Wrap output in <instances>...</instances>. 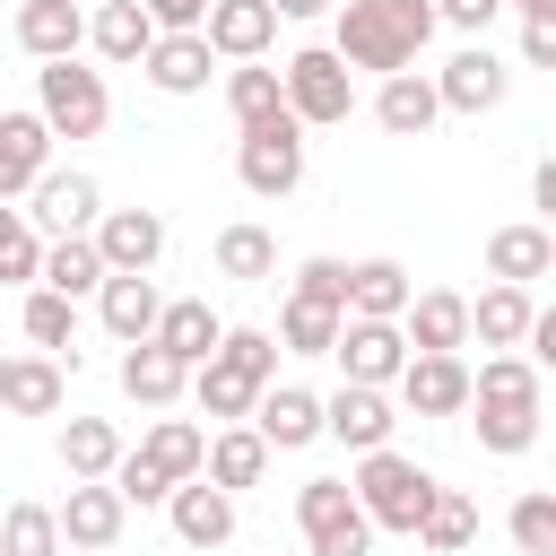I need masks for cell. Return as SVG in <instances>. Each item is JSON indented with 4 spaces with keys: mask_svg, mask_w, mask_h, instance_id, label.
<instances>
[{
    "mask_svg": "<svg viewBox=\"0 0 556 556\" xmlns=\"http://www.w3.org/2000/svg\"><path fill=\"white\" fill-rule=\"evenodd\" d=\"M208 9H217V0H148V17H156L165 35H200V26H208Z\"/></svg>",
    "mask_w": 556,
    "mask_h": 556,
    "instance_id": "cell-48",
    "label": "cell"
},
{
    "mask_svg": "<svg viewBox=\"0 0 556 556\" xmlns=\"http://www.w3.org/2000/svg\"><path fill=\"white\" fill-rule=\"evenodd\" d=\"M104 278H113V269H104L96 235H61V243H43V287H52V295L78 304V295H104Z\"/></svg>",
    "mask_w": 556,
    "mask_h": 556,
    "instance_id": "cell-28",
    "label": "cell"
},
{
    "mask_svg": "<svg viewBox=\"0 0 556 556\" xmlns=\"http://www.w3.org/2000/svg\"><path fill=\"white\" fill-rule=\"evenodd\" d=\"M530 321H539L530 287H495V278H486V295H469V339H486V356L530 348Z\"/></svg>",
    "mask_w": 556,
    "mask_h": 556,
    "instance_id": "cell-22",
    "label": "cell"
},
{
    "mask_svg": "<svg viewBox=\"0 0 556 556\" xmlns=\"http://www.w3.org/2000/svg\"><path fill=\"white\" fill-rule=\"evenodd\" d=\"M469 434H478V452L521 460V452L539 443V408H469Z\"/></svg>",
    "mask_w": 556,
    "mask_h": 556,
    "instance_id": "cell-42",
    "label": "cell"
},
{
    "mask_svg": "<svg viewBox=\"0 0 556 556\" xmlns=\"http://www.w3.org/2000/svg\"><path fill=\"white\" fill-rule=\"evenodd\" d=\"M504 0H434V17L443 26H460V35H486V17H495Z\"/></svg>",
    "mask_w": 556,
    "mask_h": 556,
    "instance_id": "cell-50",
    "label": "cell"
},
{
    "mask_svg": "<svg viewBox=\"0 0 556 556\" xmlns=\"http://www.w3.org/2000/svg\"><path fill=\"white\" fill-rule=\"evenodd\" d=\"M156 17H148V0H104L96 17H87V43H96V61L104 70H139L148 52H156Z\"/></svg>",
    "mask_w": 556,
    "mask_h": 556,
    "instance_id": "cell-17",
    "label": "cell"
},
{
    "mask_svg": "<svg viewBox=\"0 0 556 556\" xmlns=\"http://www.w3.org/2000/svg\"><path fill=\"white\" fill-rule=\"evenodd\" d=\"M156 348H165L174 365H191V374H200V365L226 348V321L208 313V295H174V304H165V321H156Z\"/></svg>",
    "mask_w": 556,
    "mask_h": 556,
    "instance_id": "cell-24",
    "label": "cell"
},
{
    "mask_svg": "<svg viewBox=\"0 0 556 556\" xmlns=\"http://www.w3.org/2000/svg\"><path fill=\"white\" fill-rule=\"evenodd\" d=\"M434 0H339V26H330V52L348 61V70H382V78H400V70H417V52L434 43Z\"/></svg>",
    "mask_w": 556,
    "mask_h": 556,
    "instance_id": "cell-1",
    "label": "cell"
},
{
    "mask_svg": "<svg viewBox=\"0 0 556 556\" xmlns=\"http://www.w3.org/2000/svg\"><path fill=\"white\" fill-rule=\"evenodd\" d=\"M235 174H243L252 200H287V191H304V122L278 113V122L235 130Z\"/></svg>",
    "mask_w": 556,
    "mask_h": 556,
    "instance_id": "cell-5",
    "label": "cell"
},
{
    "mask_svg": "<svg viewBox=\"0 0 556 556\" xmlns=\"http://www.w3.org/2000/svg\"><path fill=\"white\" fill-rule=\"evenodd\" d=\"M0 278H9V287H43V235H35V217L9 208V200H0Z\"/></svg>",
    "mask_w": 556,
    "mask_h": 556,
    "instance_id": "cell-41",
    "label": "cell"
},
{
    "mask_svg": "<svg viewBox=\"0 0 556 556\" xmlns=\"http://www.w3.org/2000/svg\"><path fill=\"white\" fill-rule=\"evenodd\" d=\"M61 504H9L0 513V556H61Z\"/></svg>",
    "mask_w": 556,
    "mask_h": 556,
    "instance_id": "cell-39",
    "label": "cell"
},
{
    "mask_svg": "<svg viewBox=\"0 0 556 556\" xmlns=\"http://www.w3.org/2000/svg\"><path fill=\"white\" fill-rule=\"evenodd\" d=\"M469 391H478V374L460 356H408V374H400L408 417H469Z\"/></svg>",
    "mask_w": 556,
    "mask_h": 556,
    "instance_id": "cell-13",
    "label": "cell"
},
{
    "mask_svg": "<svg viewBox=\"0 0 556 556\" xmlns=\"http://www.w3.org/2000/svg\"><path fill=\"white\" fill-rule=\"evenodd\" d=\"M200 35H208L217 61H269V43H278V9H269V0H217Z\"/></svg>",
    "mask_w": 556,
    "mask_h": 556,
    "instance_id": "cell-19",
    "label": "cell"
},
{
    "mask_svg": "<svg viewBox=\"0 0 556 556\" xmlns=\"http://www.w3.org/2000/svg\"><path fill=\"white\" fill-rule=\"evenodd\" d=\"M17 43H26L35 61H78L87 9H78V0H17Z\"/></svg>",
    "mask_w": 556,
    "mask_h": 556,
    "instance_id": "cell-26",
    "label": "cell"
},
{
    "mask_svg": "<svg viewBox=\"0 0 556 556\" xmlns=\"http://www.w3.org/2000/svg\"><path fill=\"white\" fill-rule=\"evenodd\" d=\"M434 87H443V113H495V104L513 96V70H504L486 43H469V52H452V61L434 70Z\"/></svg>",
    "mask_w": 556,
    "mask_h": 556,
    "instance_id": "cell-15",
    "label": "cell"
},
{
    "mask_svg": "<svg viewBox=\"0 0 556 556\" xmlns=\"http://www.w3.org/2000/svg\"><path fill=\"white\" fill-rule=\"evenodd\" d=\"M278 17H321V9H339V0H269Z\"/></svg>",
    "mask_w": 556,
    "mask_h": 556,
    "instance_id": "cell-53",
    "label": "cell"
},
{
    "mask_svg": "<svg viewBox=\"0 0 556 556\" xmlns=\"http://www.w3.org/2000/svg\"><path fill=\"white\" fill-rule=\"evenodd\" d=\"M52 174V122L43 113H0V200H35Z\"/></svg>",
    "mask_w": 556,
    "mask_h": 556,
    "instance_id": "cell-14",
    "label": "cell"
},
{
    "mask_svg": "<svg viewBox=\"0 0 556 556\" xmlns=\"http://www.w3.org/2000/svg\"><path fill=\"white\" fill-rule=\"evenodd\" d=\"M61 408V356H9V417H52Z\"/></svg>",
    "mask_w": 556,
    "mask_h": 556,
    "instance_id": "cell-40",
    "label": "cell"
},
{
    "mask_svg": "<svg viewBox=\"0 0 556 556\" xmlns=\"http://www.w3.org/2000/svg\"><path fill=\"white\" fill-rule=\"evenodd\" d=\"M339 330H348L339 304H313V295H287L278 304V348L287 356H339Z\"/></svg>",
    "mask_w": 556,
    "mask_h": 556,
    "instance_id": "cell-29",
    "label": "cell"
},
{
    "mask_svg": "<svg viewBox=\"0 0 556 556\" xmlns=\"http://www.w3.org/2000/svg\"><path fill=\"white\" fill-rule=\"evenodd\" d=\"M122 391H130L139 408H174V400L191 391V365H174L156 339H148V348H122Z\"/></svg>",
    "mask_w": 556,
    "mask_h": 556,
    "instance_id": "cell-30",
    "label": "cell"
},
{
    "mask_svg": "<svg viewBox=\"0 0 556 556\" xmlns=\"http://www.w3.org/2000/svg\"><path fill=\"white\" fill-rule=\"evenodd\" d=\"M217 356H226L235 374H252V382L269 391V382H278V356H287V348H278L269 330H252V321H226V348H217Z\"/></svg>",
    "mask_w": 556,
    "mask_h": 556,
    "instance_id": "cell-44",
    "label": "cell"
},
{
    "mask_svg": "<svg viewBox=\"0 0 556 556\" xmlns=\"http://www.w3.org/2000/svg\"><path fill=\"white\" fill-rule=\"evenodd\" d=\"M295 530L313 556H374V513L356 504L348 478H304L295 486Z\"/></svg>",
    "mask_w": 556,
    "mask_h": 556,
    "instance_id": "cell-3",
    "label": "cell"
},
{
    "mask_svg": "<svg viewBox=\"0 0 556 556\" xmlns=\"http://www.w3.org/2000/svg\"><path fill=\"white\" fill-rule=\"evenodd\" d=\"M165 521H174V539H182V547H226V539H235V495H226V486H208V478H191V486H174Z\"/></svg>",
    "mask_w": 556,
    "mask_h": 556,
    "instance_id": "cell-25",
    "label": "cell"
},
{
    "mask_svg": "<svg viewBox=\"0 0 556 556\" xmlns=\"http://www.w3.org/2000/svg\"><path fill=\"white\" fill-rule=\"evenodd\" d=\"M374 122H382L391 139H426V130L443 122V87H434L426 70H400V78L374 87Z\"/></svg>",
    "mask_w": 556,
    "mask_h": 556,
    "instance_id": "cell-20",
    "label": "cell"
},
{
    "mask_svg": "<svg viewBox=\"0 0 556 556\" xmlns=\"http://www.w3.org/2000/svg\"><path fill=\"white\" fill-rule=\"evenodd\" d=\"M547 269H556V226L521 217V226H495V235H486V278H495V287H530V278H547Z\"/></svg>",
    "mask_w": 556,
    "mask_h": 556,
    "instance_id": "cell-18",
    "label": "cell"
},
{
    "mask_svg": "<svg viewBox=\"0 0 556 556\" xmlns=\"http://www.w3.org/2000/svg\"><path fill=\"white\" fill-rule=\"evenodd\" d=\"M208 35H156V52L139 61V78L156 87V96H200L208 87Z\"/></svg>",
    "mask_w": 556,
    "mask_h": 556,
    "instance_id": "cell-27",
    "label": "cell"
},
{
    "mask_svg": "<svg viewBox=\"0 0 556 556\" xmlns=\"http://www.w3.org/2000/svg\"><path fill=\"white\" fill-rule=\"evenodd\" d=\"M287 295H313V304H339V313H348V261H330V252L295 261V287H287Z\"/></svg>",
    "mask_w": 556,
    "mask_h": 556,
    "instance_id": "cell-46",
    "label": "cell"
},
{
    "mask_svg": "<svg viewBox=\"0 0 556 556\" xmlns=\"http://www.w3.org/2000/svg\"><path fill=\"white\" fill-rule=\"evenodd\" d=\"M217 278L269 287V278H278V235H269V226H252V217H243V226H226V235H217Z\"/></svg>",
    "mask_w": 556,
    "mask_h": 556,
    "instance_id": "cell-36",
    "label": "cell"
},
{
    "mask_svg": "<svg viewBox=\"0 0 556 556\" xmlns=\"http://www.w3.org/2000/svg\"><path fill=\"white\" fill-rule=\"evenodd\" d=\"M408 356H417V348H408L400 321H348V330H339V374L365 382V391H400Z\"/></svg>",
    "mask_w": 556,
    "mask_h": 556,
    "instance_id": "cell-9",
    "label": "cell"
},
{
    "mask_svg": "<svg viewBox=\"0 0 556 556\" xmlns=\"http://www.w3.org/2000/svg\"><path fill=\"white\" fill-rule=\"evenodd\" d=\"M504 9H521V17H556V0H504Z\"/></svg>",
    "mask_w": 556,
    "mask_h": 556,
    "instance_id": "cell-54",
    "label": "cell"
},
{
    "mask_svg": "<svg viewBox=\"0 0 556 556\" xmlns=\"http://www.w3.org/2000/svg\"><path fill=\"white\" fill-rule=\"evenodd\" d=\"M252 434H261L269 452H304V443H321V434H330L321 391H304V382H269L261 408H252Z\"/></svg>",
    "mask_w": 556,
    "mask_h": 556,
    "instance_id": "cell-10",
    "label": "cell"
},
{
    "mask_svg": "<svg viewBox=\"0 0 556 556\" xmlns=\"http://www.w3.org/2000/svg\"><path fill=\"white\" fill-rule=\"evenodd\" d=\"M96 252H104L113 278H148V269L165 261V217H156V208H104Z\"/></svg>",
    "mask_w": 556,
    "mask_h": 556,
    "instance_id": "cell-12",
    "label": "cell"
},
{
    "mask_svg": "<svg viewBox=\"0 0 556 556\" xmlns=\"http://www.w3.org/2000/svg\"><path fill=\"white\" fill-rule=\"evenodd\" d=\"M321 417H330V443H348L356 460H365V452H391V426H400L391 391H365V382H339V391L321 400Z\"/></svg>",
    "mask_w": 556,
    "mask_h": 556,
    "instance_id": "cell-11",
    "label": "cell"
},
{
    "mask_svg": "<svg viewBox=\"0 0 556 556\" xmlns=\"http://www.w3.org/2000/svg\"><path fill=\"white\" fill-rule=\"evenodd\" d=\"M139 460H156L174 486H191V478H208V434H200L191 417H156L148 443H139Z\"/></svg>",
    "mask_w": 556,
    "mask_h": 556,
    "instance_id": "cell-33",
    "label": "cell"
},
{
    "mask_svg": "<svg viewBox=\"0 0 556 556\" xmlns=\"http://www.w3.org/2000/svg\"><path fill=\"white\" fill-rule=\"evenodd\" d=\"M469 408H539V365H530L521 348H513V356H486Z\"/></svg>",
    "mask_w": 556,
    "mask_h": 556,
    "instance_id": "cell-38",
    "label": "cell"
},
{
    "mask_svg": "<svg viewBox=\"0 0 556 556\" xmlns=\"http://www.w3.org/2000/svg\"><path fill=\"white\" fill-rule=\"evenodd\" d=\"M521 356H530L539 374H556V304H547V313L530 321V348H521Z\"/></svg>",
    "mask_w": 556,
    "mask_h": 556,
    "instance_id": "cell-51",
    "label": "cell"
},
{
    "mask_svg": "<svg viewBox=\"0 0 556 556\" xmlns=\"http://www.w3.org/2000/svg\"><path fill=\"white\" fill-rule=\"evenodd\" d=\"M408 348L417 356H460L469 348V295H452V287H417V304H408Z\"/></svg>",
    "mask_w": 556,
    "mask_h": 556,
    "instance_id": "cell-21",
    "label": "cell"
},
{
    "mask_svg": "<svg viewBox=\"0 0 556 556\" xmlns=\"http://www.w3.org/2000/svg\"><path fill=\"white\" fill-rule=\"evenodd\" d=\"M113 486H122V504H174V478H165L156 460H139V452H122Z\"/></svg>",
    "mask_w": 556,
    "mask_h": 556,
    "instance_id": "cell-47",
    "label": "cell"
},
{
    "mask_svg": "<svg viewBox=\"0 0 556 556\" xmlns=\"http://www.w3.org/2000/svg\"><path fill=\"white\" fill-rule=\"evenodd\" d=\"M261 478H269V443H261L252 426H217V434H208V486L243 495V486H261Z\"/></svg>",
    "mask_w": 556,
    "mask_h": 556,
    "instance_id": "cell-34",
    "label": "cell"
},
{
    "mask_svg": "<svg viewBox=\"0 0 556 556\" xmlns=\"http://www.w3.org/2000/svg\"><path fill=\"white\" fill-rule=\"evenodd\" d=\"M504 530H513V547H521V556H556V486L521 495V504L504 513Z\"/></svg>",
    "mask_w": 556,
    "mask_h": 556,
    "instance_id": "cell-45",
    "label": "cell"
},
{
    "mask_svg": "<svg viewBox=\"0 0 556 556\" xmlns=\"http://www.w3.org/2000/svg\"><path fill=\"white\" fill-rule=\"evenodd\" d=\"M26 217H35L52 243H61V235H96V226H104V182L78 174V165H52V174L35 182V208H26Z\"/></svg>",
    "mask_w": 556,
    "mask_h": 556,
    "instance_id": "cell-8",
    "label": "cell"
},
{
    "mask_svg": "<svg viewBox=\"0 0 556 556\" xmlns=\"http://www.w3.org/2000/svg\"><path fill=\"white\" fill-rule=\"evenodd\" d=\"M287 113L304 122V130H330V122H348L356 113V78H348V61L330 52V43H304V52H287Z\"/></svg>",
    "mask_w": 556,
    "mask_h": 556,
    "instance_id": "cell-6",
    "label": "cell"
},
{
    "mask_svg": "<svg viewBox=\"0 0 556 556\" xmlns=\"http://www.w3.org/2000/svg\"><path fill=\"white\" fill-rule=\"evenodd\" d=\"M348 486H356V504L374 513V530H391V539H417L426 513H434V495H443V478L417 469L408 452H365Z\"/></svg>",
    "mask_w": 556,
    "mask_h": 556,
    "instance_id": "cell-2",
    "label": "cell"
},
{
    "mask_svg": "<svg viewBox=\"0 0 556 556\" xmlns=\"http://www.w3.org/2000/svg\"><path fill=\"white\" fill-rule=\"evenodd\" d=\"M469 539H478V504H469L460 486H443L434 513H426V530H417V547H434V556H469Z\"/></svg>",
    "mask_w": 556,
    "mask_h": 556,
    "instance_id": "cell-43",
    "label": "cell"
},
{
    "mask_svg": "<svg viewBox=\"0 0 556 556\" xmlns=\"http://www.w3.org/2000/svg\"><path fill=\"white\" fill-rule=\"evenodd\" d=\"M547 278H556V269H547Z\"/></svg>",
    "mask_w": 556,
    "mask_h": 556,
    "instance_id": "cell-56",
    "label": "cell"
},
{
    "mask_svg": "<svg viewBox=\"0 0 556 556\" xmlns=\"http://www.w3.org/2000/svg\"><path fill=\"white\" fill-rule=\"evenodd\" d=\"M530 200H539V217L556 226V156H539V174H530Z\"/></svg>",
    "mask_w": 556,
    "mask_h": 556,
    "instance_id": "cell-52",
    "label": "cell"
},
{
    "mask_svg": "<svg viewBox=\"0 0 556 556\" xmlns=\"http://www.w3.org/2000/svg\"><path fill=\"white\" fill-rule=\"evenodd\" d=\"M122 530H130L122 486H113V478H70V495H61V539H70L78 556H104V547H122Z\"/></svg>",
    "mask_w": 556,
    "mask_h": 556,
    "instance_id": "cell-7",
    "label": "cell"
},
{
    "mask_svg": "<svg viewBox=\"0 0 556 556\" xmlns=\"http://www.w3.org/2000/svg\"><path fill=\"white\" fill-rule=\"evenodd\" d=\"M521 61L530 70H556V17H521Z\"/></svg>",
    "mask_w": 556,
    "mask_h": 556,
    "instance_id": "cell-49",
    "label": "cell"
},
{
    "mask_svg": "<svg viewBox=\"0 0 556 556\" xmlns=\"http://www.w3.org/2000/svg\"><path fill=\"white\" fill-rule=\"evenodd\" d=\"M122 452H130V443H122L113 417H70V426H61V469H70V478H113Z\"/></svg>",
    "mask_w": 556,
    "mask_h": 556,
    "instance_id": "cell-32",
    "label": "cell"
},
{
    "mask_svg": "<svg viewBox=\"0 0 556 556\" xmlns=\"http://www.w3.org/2000/svg\"><path fill=\"white\" fill-rule=\"evenodd\" d=\"M96 321H104L122 348H148V339H156V321H165V295H156V278H104V295H96Z\"/></svg>",
    "mask_w": 556,
    "mask_h": 556,
    "instance_id": "cell-23",
    "label": "cell"
},
{
    "mask_svg": "<svg viewBox=\"0 0 556 556\" xmlns=\"http://www.w3.org/2000/svg\"><path fill=\"white\" fill-rule=\"evenodd\" d=\"M35 113L52 122V139H96L113 122V87L87 61H43L35 70Z\"/></svg>",
    "mask_w": 556,
    "mask_h": 556,
    "instance_id": "cell-4",
    "label": "cell"
},
{
    "mask_svg": "<svg viewBox=\"0 0 556 556\" xmlns=\"http://www.w3.org/2000/svg\"><path fill=\"white\" fill-rule=\"evenodd\" d=\"M226 113H235V130L278 122V113H287V78L261 70V61H235V70H226Z\"/></svg>",
    "mask_w": 556,
    "mask_h": 556,
    "instance_id": "cell-35",
    "label": "cell"
},
{
    "mask_svg": "<svg viewBox=\"0 0 556 556\" xmlns=\"http://www.w3.org/2000/svg\"><path fill=\"white\" fill-rule=\"evenodd\" d=\"M408 304H417V278L391 252L348 261V321H408Z\"/></svg>",
    "mask_w": 556,
    "mask_h": 556,
    "instance_id": "cell-16",
    "label": "cell"
},
{
    "mask_svg": "<svg viewBox=\"0 0 556 556\" xmlns=\"http://www.w3.org/2000/svg\"><path fill=\"white\" fill-rule=\"evenodd\" d=\"M191 400H200V417H217V426H252L261 382H252V374H235L226 356H208V365L191 374Z\"/></svg>",
    "mask_w": 556,
    "mask_h": 556,
    "instance_id": "cell-31",
    "label": "cell"
},
{
    "mask_svg": "<svg viewBox=\"0 0 556 556\" xmlns=\"http://www.w3.org/2000/svg\"><path fill=\"white\" fill-rule=\"evenodd\" d=\"M0 417H9V356H0Z\"/></svg>",
    "mask_w": 556,
    "mask_h": 556,
    "instance_id": "cell-55",
    "label": "cell"
},
{
    "mask_svg": "<svg viewBox=\"0 0 556 556\" xmlns=\"http://www.w3.org/2000/svg\"><path fill=\"white\" fill-rule=\"evenodd\" d=\"M17 330H26V348H35V356H70V339H78V304H70V295H52V287H26Z\"/></svg>",
    "mask_w": 556,
    "mask_h": 556,
    "instance_id": "cell-37",
    "label": "cell"
}]
</instances>
